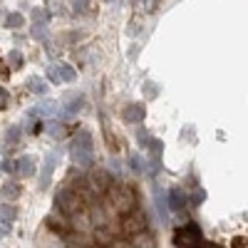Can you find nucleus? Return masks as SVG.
Returning a JSON list of instances; mask_svg holds the SVG:
<instances>
[{
	"label": "nucleus",
	"mask_w": 248,
	"mask_h": 248,
	"mask_svg": "<svg viewBox=\"0 0 248 248\" xmlns=\"http://www.w3.org/2000/svg\"><path fill=\"white\" fill-rule=\"evenodd\" d=\"M203 199H206V194H203L201 189H196V194H191V201H194V206H199Z\"/></svg>",
	"instance_id": "nucleus-23"
},
{
	"label": "nucleus",
	"mask_w": 248,
	"mask_h": 248,
	"mask_svg": "<svg viewBox=\"0 0 248 248\" xmlns=\"http://www.w3.org/2000/svg\"><path fill=\"white\" fill-rule=\"evenodd\" d=\"M0 17H3V10H0Z\"/></svg>",
	"instance_id": "nucleus-28"
},
{
	"label": "nucleus",
	"mask_w": 248,
	"mask_h": 248,
	"mask_svg": "<svg viewBox=\"0 0 248 248\" xmlns=\"http://www.w3.org/2000/svg\"><path fill=\"white\" fill-rule=\"evenodd\" d=\"M132 246L134 248H156V238L149 231H139V233H134Z\"/></svg>",
	"instance_id": "nucleus-9"
},
{
	"label": "nucleus",
	"mask_w": 248,
	"mask_h": 248,
	"mask_svg": "<svg viewBox=\"0 0 248 248\" xmlns=\"http://www.w3.org/2000/svg\"><path fill=\"white\" fill-rule=\"evenodd\" d=\"M154 203H156L159 218H161V221H167V196H164L161 186H154Z\"/></svg>",
	"instance_id": "nucleus-11"
},
{
	"label": "nucleus",
	"mask_w": 248,
	"mask_h": 248,
	"mask_svg": "<svg viewBox=\"0 0 248 248\" xmlns=\"http://www.w3.org/2000/svg\"><path fill=\"white\" fill-rule=\"evenodd\" d=\"M144 90H147V94H156V92H159L156 87H149V82H147V87H144Z\"/></svg>",
	"instance_id": "nucleus-27"
},
{
	"label": "nucleus",
	"mask_w": 248,
	"mask_h": 248,
	"mask_svg": "<svg viewBox=\"0 0 248 248\" xmlns=\"http://www.w3.org/2000/svg\"><path fill=\"white\" fill-rule=\"evenodd\" d=\"M15 216H17V209H13V206H8V203L0 206V218L10 221V218H15Z\"/></svg>",
	"instance_id": "nucleus-19"
},
{
	"label": "nucleus",
	"mask_w": 248,
	"mask_h": 248,
	"mask_svg": "<svg viewBox=\"0 0 248 248\" xmlns=\"http://www.w3.org/2000/svg\"><path fill=\"white\" fill-rule=\"evenodd\" d=\"M28 90H30L32 94H45V92H47V82H45L43 77H30V79H28Z\"/></svg>",
	"instance_id": "nucleus-12"
},
{
	"label": "nucleus",
	"mask_w": 248,
	"mask_h": 248,
	"mask_svg": "<svg viewBox=\"0 0 248 248\" xmlns=\"http://www.w3.org/2000/svg\"><path fill=\"white\" fill-rule=\"evenodd\" d=\"M47 134L55 137V139H60V137H65V127H62L60 122H50L47 124Z\"/></svg>",
	"instance_id": "nucleus-17"
},
{
	"label": "nucleus",
	"mask_w": 248,
	"mask_h": 248,
	"mask_svg": "<svg viewBox=\"0 0 248 248\" xmlns=\"http://www.w3.org/2000/svg\"><path fill=\"white\" fill-rule=\"evenodd\" d=\"M20 124H13V127L8 129V134H5V144H17V139H20Z\"/></svg>",
	"instance_id": "nucleus-18"
},
{
	"label": "nucleus",
	"mask_w": 248,
	"mask_h": 248,
	"mask_svg": "<svg viewBox=\"0 0 248 248\" xmlns=\"http://www.w3.org/2000/svg\"><path fill=\"white\" fill-rule=\"evenodd\" d=\"M57 206H60V209L62 211H65V214H75L77 209H79V199L75 196V191H70V189H62V191H57Z\"/></svg>",
	"instance_id": "nucleus-4"
},
{
	"label": "nucleus",
	"mask_w": 248,
	"mask_h": 248,
	"mask_svg": "<svg viewBox=\"0 0 248 248\" xmlns=\"http://www.w3.org/2000/svg\"><path fill=\"white\" fill-rule=\"evenodd\" d=\"M129 169H132L134 174H141V171H144V159H141L139 154H132V156H129Z\"/></svg>",
	"instance_id": "nucleus-16"
},
{
	"label": "nucleus",
	"mask_w": 248,
	"mask_h": 248,
	"mask_svg": "<svg viewBox=\"0 0 248 248\" xmlns=\"http://www.w3.org/2000/svg\"><path fill=\"white\" fill-rule=\"evenodd\" d=\"M144 114H147V109H144V105H139V102H132V105L124 107V119L129 124H139L144 119Z\"/></svg>",
	"instance_id": "nucleus-7"
},
{
	"label": "nucleus",
	"mask_w": 248,
	"mask_h": 248,
	"mask_svg": "<svg viewBox=\"0 0 248 248\" xmlns=\"http://www.w3.org/2000/svg\"><path fill=\"white\" fill-rule=\"evenodd\" d=\"M57 114V105L55 102H43V105H37V107H32L30 109V117H55Z\"/></svg>",
	"instance_id": "nucleus-10"
},
{
	"label": "nucleus",
	"mask_w": 248,
	"mask_h": 248,
	"mask_svg": "<svg viewBox=\"0 0 248 248\" xmlns=\"http://www.w3.org/2000/svg\"><path fill=\"white\" fill-rule=\"evenodd\" d=\"M17 194H20V189H17V186H5V196H10V199H17Z\"/></svg>",
	"instance_id": "nucleus-25"
},
{
	"label": "nucleus",
	"mask_w": 248,
	"mask_h": 248,
	"mask_svg": "<svg viewBox=\"0 0 248 248\" xmlns=\"http://www.w3.org/2000/svg\"><path fill=\"white\" fill-rule=\"evenodd\" d=\"M167 206H169V209H174V211H181L184 206H186V194H184L181 186H176V189L169 191V201H167Z\"/></svg>",
	"instance_id": "nucleus-8"
},
{
	"label": "nucleus",
	"mask_w": 248,
	"mask_h": 248,
	"mask_svg": "<svg viewBox=\"0 0 248 248\" xmlns=\"http://www.w3.org/2000/svg\"><path fill=\"white\" fill-rule=\"evenodd\" d=\"M13 164H15V167H10V169H13V174L20 176V179H30V176H35V171H37V159H35L32 154H23L20 159H15Z\"/></svg>",
	"instance_id": "nucleus-3"
},
{
	"label": "nucleus",
	"mask_w": 248,
	"mask_h": 248,
	"mask_svg": "<svg viewBox=\"0 0 248 248\" xmlns=\"http://www.w3.org/2000/svg\"><path fill=\"white\" fill-rule=\"evenodd\" d=\"M87 5L90 3H82V0H79V3H72V10L75 13H87Z\"/></svg>",
	"instance_id": "nucleus-24"
},
{
	"label": "nucleus",
	"mask_w": 248,
	"mask_h": 248,
	"mask_svg": "<svg viewBox=\"0 0 248 248\" xmlns=\"http://www.w3.org/2000/svg\"><path fill=\"white\" fill-rule=\"evenodd\" d=\"M8 67H13V70L23 67V52H20V50H10L8 52Z\"/></svg>",
	"instance_id": "nucleus-14"
},
{
	"label": "nucleus",
	"mask_w": 248,
	"mask_h": 248,
	"mask_svg": "<svg viewBox=\"0 0 248 248\" xmlns=\"http://www.w3.org/2000/svg\"><path fill=\"white\" fill-rule=\"evenodd\" d=\"M231 248H246V241L243 238H233V246Z\"/></svg>",
	"instance_id": "nucleus-26"
},
{
	"label": "nucleus",
	"mask_w": 248,
	"mask_h": 248,
	"mask_svg": "<svg viewBox=\"0 0 248 248\" xmlns=\"http://www.w3.org/2000/svg\"><path fill=\"white\" fill-rule=\"evenodd\" d=\"M57 164H60V154H57V152H50V154L45 156L43 176H40V189H47V186H50V176H52V171L57 169Z\"/></svg>",
	"instance_id": "nucleus-6"
},
{
	"label": "nucleus",
	"mask_w": 248,
	"mask_h": 248,
	"mask_svg": "<svg viewBox=\"0 0 248 248\" xmlns=\"http://www.w3.org/2000/svg\"><path fill=\"white\" fill-rule=\"evenodd\" d=\"M70 156L77 167H92L94 149H92V134L90 132H77L70 147Z\"/></svg>",
	"instance_id": "nucleus-1"
},
{
	"label": "nucleus",
	"mask_w": 248,
	"mask_h": 248,
	"mask_svg": "<svg viewBox=\"0 0 248 248\" xmlns=\"http://www.w3.org/2000/svg\"><path fill=\"white\" fill-rule=\"evenodd\" d=\"M10 231H13V226H10V221H5V218H0V236H10Z\"/></svg>",
	"instance_id": "nucleus-22"
},
{
	"label": "nucleus",
	"mask_w": 248,
	"mask_h": 248,
	"mask_svg": "<svg viewBox=\"0 0 248 248\" xmlns=\"http://www.w3.org/2000/svg\"><path fill=\"white\" fill-rule=\"evenodd\" d=\"M32 37L35 40H47V15H45V10L32 13Z\"/></svg>",
	"instance_id": "nucleus-5"
},
{
	"label": "nucleus",
	"mask_w": 248,
	"mask_h": 248,
	"mask_svg": "<svg viewBox=\"0 0 248 248\" xmlns=\"http://www.w3.org/2000/svg\"><path fill=\"white\" fill-rule=\"evenodd\" d=\"M174 243L179 248H194V246H199L201 243V229H199L196 223L181 226V229L174 231Z\"/></svg>",
	"instance_id": "nucleus-2"
},
{
	"label": "nucleus",
	"mask_w": 248,
	"mask_h": 248,
	"mask_svg": "<svg viewBox=\"0 0 248 248\" xmlns=\"http://www.w3.org/2000/svg\"><path fill=\"white\" fill-rule=\"evenodd\" d=\"M47 79L55 82V85H60V82H62V79H60V72H57V65H52V67L47 70Z\"/></svg>",
	"instance_id": "nucleus-21"
},
{
	"label": "nucleus",
	"mask_w": 248,
	"mask_h": 248,
	"mask_svg": "<svg viewBox=\"0 0 248 248\" xmlns=\"http://www.w3.org/2000/svg\"><path fill=\"white\" fill-rule=\"evenodd\" d=\"M23 25H25L23 13H10V15H5V28H10V30H20Z\"/></svg>",
	"instance_id": "nucleus-13"
},
{
	"label": "nucleus",
	"mask_w": 248,
	"mask_h": 248,
	"mask_svg": "<svg viewBox=\"0 0 248 248\" xmlns=\"http://www.w3.org/2000/svg\"><path fill=\"white\" fill-rule=\"evenodd\" d=\"M8 107H10V94H8V90L0 87V109H8Z\"/></svg>",
	"instance_id": "nucleus-20"
},
{
	"label": "nucleus",
	"mask_w": 248,
	"mask_h": 248,
	"mask_svg": "<svg viewBox=\"0 0 248 248\" xmlns=\"http://www.w3.org/2000/svg\"><path fill=\"white\" fill-rule=\"evenodd\" d=\"M57 72H60L62 82H75V77H77L75 67H70V65H57Z\"/></svg>",
	"instance_id": "nucleus-15"
}]
</instances>
